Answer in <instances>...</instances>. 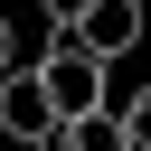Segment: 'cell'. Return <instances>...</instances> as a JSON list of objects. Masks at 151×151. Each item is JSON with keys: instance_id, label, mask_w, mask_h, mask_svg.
<instances>
[{"instance_id": "cell-1", "label": "cell", "mask_w": 151, "mask_h": 151, "mask_svg": "<svg viewBox=\"0 0 151 151\" xmlns=\"http://www.w3.org/2000/svg\"><path fill=\"white\" fill-rule=\"evenodd\" d=\"M38 76H47V104H57V123H85V113H104V57H94L76 28H57V38H47Z\"/></svg>"}, {"instance_id": "cell-6", "label": "cell", "mask_w": 151, "mask_h": 151, "mask_svg": "<svg viewBox=\"0 0 151 151\" xmlns=\"http://www.w3.org/2000/svg\"><path fill=\"white\" fill-rule=\"evenodd\" d=\"M85 9H94V0H38V19H47V28H85Z\"/></svg>"}, {"instance_id": "cell-3", "label": "cell", "mask_w": 151, "mask_h": 151, "mask_svg": "<svg viewBox=\"0 0 151 151\" xmlns=\"http://www.w3.org/2000/svg\"><path fill=\"white\" fill-rule=\"evenodd\" d=\"M76 38H85V47L104 57V66H113V57H132V47H142V0H94Z\"/></svg>"}, {"instance_id": "cell-2", "label": "cell", "mask_w": 151, "mask_h": 151, "mask_svg": "<svg viewBox=\"0 0 151 151\" xmlns=\"http://www.w3.org/2000/svg\"><path fill=\"white\" fill-rule=\"evenodd\" d=\"M66 123H57V104H47V76L38 66H9L0 76V142L9 151H28V142H57Z\"/></svg>"}, {"instance_id": "cell-7", "label": "cell", "mask_w": 151, "mask_h": 151, "mask_svg": "<svg viewBox=\"0 0 151 151\" xmlns=\"http://www.w3.org/2000/svg\"><path fill=\"white\" fill-rule=\"evenodd\" d=\"M19 66V28H9V9H0V76Z\"/></svg>"}, {"instance_id": "cell-5", "label": "cell", "mask_w": 151, "mask_h": 151, "mask_svg": "<svg viewBox=\"0 0 151 151\" xmlns=\"http://www.w3.org/2000/svg\"><path fill=\"white\" fill-rule=\"evenodd\" d=\"M123 142H132V151H151V76L123 94Z\"/></svg>"}, {"instance_id": "cell-4", "label": "cell", "mask_w": 151, "mask_h": 151, "mask_svg": "<svg viewBox=\"0 0 151 151\" xmlns=\"http://www.w3.org/2000/svg\"><path fill=\"white\" fill-rule=\"evenodd\" d=\"M66 151H132V142H123V113H85V123H66Z\"/></svg>"}]
</instances>
